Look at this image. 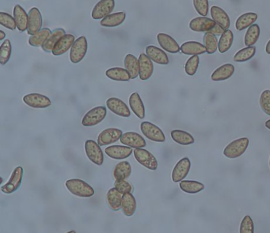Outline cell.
Here are the masks:
<instances>
[{
    "mask_svg": "<svg viewBox=\"0 0 270 233\" xmlns=\"http://www.w3.org/2000/svg\"><path fill=\"white\" fill-rule=\"evenodd\" d=\"M120 143L132 149H142L146 147V141L143 136L136 132H126L120 137Z\"/></svg>",
    "mask_w": 270,
    "mask_h": 233,
    "instance_id": "cell-13",
    "label": "cell"
},
{
    "mask_svg": "<svg viewBox=\"0 0 270 233\" xmlns=\"http://www.w3.org/2000/svg\"><path fill=\"white\" fill-rule=\"evenodd\" d=\"M224 31H225V30H224V29L221 27V26L216 24L214 28L212 29V30H211L210 32L209 33H211L212 34H214L215 36H219V35H220V36H221V35L224 33Z\"/></svg>",
    "mask_w": 270,
    "mask_h": 233,
    "instance_id": "cell-49",
    "label": "cell"
},
{
    "mask_svg": "<svg viewBox=\"0 0 270 233\" xmlns=\"http://www.w3.org/2000/svg\"></svg>",
    "mask_w": 270,
    "mask_h": 233,
    "instance_id": "cell-54",
    "label": "cell"
},
{
    "mask_svg": "<svg viewBox=\"0 0 270 233\" xmlns=\"http://www.w3.org/2000/svg\"><path fill=\"white\" fill-rule=\"evenodd\" d=\"M12 52V46L10 43V40L6 39L2 42L0 47V64L1 65H5L7 64L10 60Z\"/></svg>",
    "mask_w": 270,
    "mask_h": 233,
    "instance_id": "cell-42",
    "label": "cell"
},
{
    "mask_svg": "<svg viewBox=\"0 0 270 233\" xmlns=\"http://www.w3.org/2000/svg\"><path fill=\"white\" fill-rule=\"evenodd\" d=\"M105 153L109 158L114 160H124L129 158L133 153L132 148L126 146H110L105 149Z\"/></svg>",
    "mask_w": 270,
    "mask_h": 233,
    "instance_id": "cell-19",
    "label": "cell"
},
{
    "mask_svg": "<svg viewBox=\"0 0 270 233\" xmlns=\"http://www.w3.org/2000/svg\"><path fill=\"white\" fill-rule=\"evenodd\" d=\"M181 52L187 56H199L207 52L204 44L197 41L185 42L181 46Z\"/></svg>",
    "mask_w": 270,
    "mask_h": 233,
    "instance_id": "cell-25",
    "label": "cell"
},
{
    "mask_svg": "<svg viewBox=\"0 0 270 233\" xmlns=\"http://www.w3.org/2000/svg\"><path fill=\"white\" fill-rule=\"evenodd\" d=\"M179 187L182 192L187 194H197L202 192L204 189V185L203 183L195 180H182L179 183Z\"/></svg>",
    "mask_w": 270,
    "mask_h": 233,
    "instance_id": "cell-38",
    "label": "cell"
},
{
    "mask_svg": "<svg viewBox=\"0 0 270 233\" xmlns=\"http://www.w3.org/2000/svg\"><path fill=\"white\" fill-rule=\"evenodd\" d=\"M6 37V33L2 30H0V40H4Z\"/></svg>",
    "mask_w": 270,
    "mask_h": 233,
    "instance_id": "cell-51",
    "label": "cell"
},
{
    "mask_svg": "<svg viewBox=\"0 0 270 233\" xmlns=\"http://www.w3.org/2000/svg\"><path fill=\"white\" fill-rule=\"evenodd\" d=\"M196 12L201 16L206 17L209 10L208 0H193Z\"/></svg>",
    "mask_w": 270,
    "mask_h": 233,
    "instance_id": "cell-47",
    "label": "cell"
},
{
    "mask_svg": "<svg viewBox=\"0 0 270 233\" xmlns=\"http://www.w3.org/2000/svg\"><path fill=\"white\" fill-rule=\"evenodd\" d=\"M76 41V38L72 34H65L60 38L53 48L52 53L53 56H60L66 53Z\"/></svg>",
    "mask_w": 270,
    "mask_h": 233,
    "instance_id": "cell-20",
    "label": "cell"
},
{
    "mask_svg": "<svg viewBox=\"0 0 270 233\" xmlns=\"http://www.w3.org/2000/svg\"><path fill=\"white\" fill-rule=\"evenodd\" d=\"M106 106L110 111L120 117H130V109L123 100L119 98H110L106 100Z\"/></svg>",
    "mask_w": 270,
    "mask_h": 233,
    "instance_id": "cell-12",
    "label": "cell"
},
{
    "mask_svg": "<svg viewBox=\"0 0 270 233\" xmlns=\"http://www.w3.org/2000/svg\"><path fill=\"white\" fill-rule=\"evenodd\" d=\"M204 45L206 48V52L208 54H214L215 52L218 49V40L216 36L211 33H205L203 37Z\"/></svg>",
    "mask_w": 270,
    "mask_h": 233,
    "instance_id": "cell-41",
    "label": "cell"
},
{
    "mask_svg": "<svg viewBox=\"0 0 270 233\" xmlns=\"http://www.w3.org/2000/svg\"><path fill=\"white\" fill-rule=\"evenodd\" d=\"M139 76L142 81L149 79L154 72V65L146 54L142 53L139 57Z\"/></svg>",
    "mask_w": 270,
    "mask_h": 233,
    "instance_id": "cell-17",
    "label": "cell"
},
{
    "mask_svg": "<svg viewBox=\"0 0 270 233\" xmlns=\"http://www.w3.org/2000/svg\"><path fill=\"white\" fill-rule=\"evenodd\" d=\"M239 233H254V221L250 216H245L241 221Z\"/></svg>",
    "mask_w": 270,
    "mask_h": 233,
    "instance_id": "cell-46",
    "label": "cell"
},
{
    "mask_svg": "<svg viewBox=\"0 0 270 233\" xmlns=\"http://www.w3.org/2000/svg\"><path fill=\"white\" fill-rule=\"evenodd\" d=\"M122 196V194H120L115 188L109 190L106 195V200L109 207L112 209L113 211H118L121 209Z\"/></svg>",
    "mask_w": 270,
    "mask_h": 233,
    "instance_id": "cell-27",
    "label": "cell"
},
{
    "mask_svg": "<svg viewBox=\"0 0 270 233\" xmlns=\"http://www.w3.org/2000/svg\"><path fill=\"white\" fill-rule=\"evenodd\" d=\"M140 130L147 138L155 142H164L166 141L164 133L158 126L151 122L144 121L140 124Z\"/></svg>",
    "mask_w": 270,
    "mask_h": 233,
    "instance_id": "cell-5",
    "label": "cell"
},
{
    "mask_svg": "<svg viewBox=\"0 0 270 233\" xmlns=\"http://www.w3.org/2000/svg\"><path fill=\"white\" fill-rule=\"evenodd\" d=\"M258 19V14L254 12H247L238 17L235 22V28L238 31H242L249 28Z\"/></svg>",
    "mask_w": 270,
    "mask_h": 233,
    "instance_id": "cell-31",
    "label": "cell"
},
{
    "mask_svg": "<svg viewBox=\"0 0 270 233\" xmlns=\"http://www.w3.org/2000/svg\"><path fill=\"white\" fill-rule=\"evenodd\" d=\"M121 210L126 217H132L136 210V201L132 193L123 195Z\"/></svg>",
    "mask_w": 270,
    "mask_h": 233,
    "instance_id": "cell-29",
    "label": "cell"
},
{
    "mask_svg": "<svg viewBox=\"0 0 270 233\" xmlns=\"http://www.w3.org/2000/svg\"><path fill=\"white\" fill-rule=\"evenodd\" d=\"M265 126H266V128H267V129L270 130V120H267V121L266 122Z\"/></svg>",
    "mask_w": 270,
    "mask_h": 233,
    "instance_id": "cell-52",
    "label": "cell"
},
{
    "mask_svg": "<svg viewBox=\"0 0 270 233\" xmlns=\"http://www.w3.org/2000/svg\"><path fill=\"white\" fill-rule=\"evenodd\" d=\"M23 172L24 171L21 166L15 167L12 174L10 175L8 181L6 182V184L1 187V191L2 193L10 195V194L16 192L22 184Z\"/></svg>",
    "mask_w": 270,
    "mask_h": 233,
    "instance_id": "cell-8",
    "label": "cell"
},
{
    "mask_svg": "<svg viewBox=\"0 0 270 233\" xmlns=\"http://www.w3.org/2000/svg\"><path fill=\"white\" fill-rule=\"evenodd\" d=\"M114 7L115 0H100L93 8L91 16L95 20H102L109 14H112Z\"/></svg>",
    "mask_w": 270,
    "mask_h": 233,
    "instance_id": "cell-9",
    "label": "cell"
},
{
    "mask_svg": "<svg viewBox=\"0 0 270 233\" xmlns=\"http://www.w3.org/2000/svg\"><path fill=\"white\" fill-rule=\"evenodd\" d=\"M23 102L33 108H46L52 104V101L48 97L35 93L23 97Z\"/></svg>",
    "mask_w": 270,
    "mask_h": 233,
    "instance_id": "cell-11",
    "label": "cell"
},
{
    "mask_svg": "<svg viewBox=\"0 0 270 233\" xmlns=\"http://www.w3.org/2000/svg\"><path fill=\"white\" fill-rule=\"evenodd\" d=\"M51 30L48 28L41 29L39 32L36 34L30 36L29 38V44L33 47H42L44 42L48 40V38L50 36Z\"/></svg>",
    "mask_w": 270,
    "mask_h": 233,
    "instance_id": "cell-35",
    "label": "cell"
},
{
    "mask_svg": "<svg viewBox=\"0 0 270 233\" xmlns=\"http://www.w3.org/2000/svg\"><path fill=\"white\" fill-rule=\"evenodd\" d=\"M107 115V110L104 106H98L85 114L82 120V125L86 128L94 127L102 123Z\"/></svg>",
    "mask_w": 270,
    "mask_h": 233,
    "instance_id": "cell-3",
    "label": "cell"
},
{
    "mask_svg": "<svg viewBox=\"0 0 270 233\" xmlns=\"http://www.w3.org/2000/svg\"><path fill=\"white\" fill-rule=\"evenodd\" d=\"M126 14L124 12L113 13L101 20V26L108 28H114L120 26L125 20Z\"/></svg>",
    "mask_w": 270,
    "mask_h": 233,
    "instance_id": "cell-28",
    "label": "cell"
},
{
    "mask_svg": "<svg viewBox=\"0 0 270 233\" xmlns=\"http://www.w3.org/2000/svg\"><path fill=\"white\" fill-rule=\"evenodd\" d=\"M114 188H116L122 195L126 193H131L133 191L132 186L125 179L116 180L115 183H114Z\"/></svg>",
    "mask_w": 270,
    "mask_h": 233,
    "instance_id": "cell-48",
    "label": "cell"
},
{
    "mask_svg": "<svg viewBox=\"0 0 270 233\" xmlns=\"http://www.w3.org/2000/svg\"><path fill=\"white\" fill-rule=\"evenodd\" d=\"M157 40L161 48L169 53L176 54L181 51V47L178 42L168 34L158 33L157 35Z\"/></svg>",
    "mask_w": 270,
    "mask_h": 233,
    "instance_id": "cell-18",
    "label": "cell"
},
{
    "mask_svg": "<svg viewBox=\"0 0 270 233\" xmlns=\"http://www.w3.org/2000/svg\"><path fill=\"white\" fill-rule=\"evenodd\" d=\"M65 186L72 195L77 197L90 198L95 194L94 188L82 179H68L65 183Z\"/></svg>",
    "mask_w": 270,
    "mask_h": 233,
    "instance_id": "cell-1",
    "label": "cell"
},
{
    "mask_svg": "<svg viewBox=\"0 0 270 233\" xmlns=\"http://www.w3.org/2000/svg\"><path fill=\"white\" fill-rule=\"evenodd\" d=\"M191 167V162L188 158L181 159L174 166L173 169L172 180L174 183H180L188 175Z\"/></svg>",
    "mask_w": 270,
    "mask_h": 233,
    "instance_id": "cell-14",
    "label": "cell"
},
{
    "mask_svg": "<svg viewBox=\"0 0 270 233\" xmlns=\"http://www.w3.org/2000/svg\"><path fill=\"white\" fill-rule=\"evenodd\" d=\"M135 158L140 165L151 171H155L158 167V161L151 152L142 149H135L133 151Z\"/></svg>",
    "mask_w": 270,
    "mask_h": 233,
    "instance_id": "cell-6",
    "label": "cell"
},
{
    "mask_svg": "<svg viewBox=\"0 0 270 233\" xmlns=\"http://www.w3.org/2000/svg\"><path fill=\"white\" fill-rule=\"evenodd\" d=\"M146 55L152 60V62L159 65H167L169 64L168 56L164 51L156 46L149 45L146 48Z\"/></svg>",
    "mask_w": 270,
    "mask_h": 233,
    "instance_id": "cell-21",
    "label": "cell"
},
{
    "mask_svg": "<svg viewBox=\"0 0 270 233\" xmlns=\"http://www.w3.org/2000/svg\"><path fill=\"white\" fill-rule=\"evenodd\" d=\"M42 16L40 10L37 7L30 9L28 13V28L27 33L29 35L32 36L39 32L42 27Z\"/></svg>",
    "mask_w": 270,
    "mask_h": 233,
    "instance_id": "cell-15",
    "label": "cell"
},
{
    "mask_svg": "<svg viewBox=\"0 0 270 233\" xmlns=\"http://www.w3.org/2000/svg\"><path fill=\"white\" fill-rule=\"evenodd\" d=\"M65 34H66V32H65V30L64 29H55L52 31L49 37L48 38V40L44 42V44L41 47L43 51H44L45 52H52L56 43Z\"/></svg>",
    "mask_w": 270,
    "mask_h": 233,
    "instance_id": "cell-33",
    "label": "cell"
},
{
    "mask_svg": "<svg viewBox=\"0 0 270 233\" xmlns=\"http://www.w3.org/2000/svg\"><path fill=\"white\" fill-rule=\"evenodd\" d=\"M13 14L16 22L17 29L20 32H25L28 28V14L26 10L22 8L21 5L16 4L14 6Z\"/></svg>",
    "mask_w": 270,
    "mask_h": 233,
    "instance_id": "cell-23",
    "label": "cell"
},
{
    "mask_svg": "<svg viewBox=\"0 0 270 233\" xmlns=\"http://www.w3.org/2000/svg\"><path fill=\"white\" fill-rule=\"evenodd\" d=\"M170 135L174 142L182 146H190L195 142L194 137L182 130H173Z\"/></svg>",
    "mask_w": 270,
    "mask_h": 233,
    "instance_id": "cell-32",
    "label": "cell"
},
{
    "mask_svg": "<svg viewBox=\"0 0 270 233\" xmlns=\"http://www.w3.org/2000/svg\"><path fill=\"white\" fill-rule=\"evenodd\" d=\"M0 24L5 28L13 31L17 28L16 22L14 17L11 16L8 13H0Z\"/></svg>",
    "mask_w": 270,
    "mask_h": 233,
    "instance_id": "cell-44",
    "label": "cell"
},
{
    "mask_svg": "<svg viewBox=\"0 0 270 233\" xmlns=\"http://www.w3.org/2000/svg\"><path fill=\"white\" fill-rule=\"evenodd\" d=\"M216 25L215 21L208 17H197L190 22V28L194 32L208 33L210 32Z\"/></svg>",
    "mask_w": 270,
    "mask_h": 233,
    "instance_id": "cell-16",
    "label": "cell"
},
{
    "mask_svg": "<svg viewBox=\"0 0 270 233\" xmlns=\"http://www.w3.org/2000/svg\"><path fill=\"white\" fill-rule=\"evenodd\" d=\"M234 73V67L232 64H226L217 68L212 75L211 79L214 82H221L229 79Z\"/></svg>",
    "mask_w": 270,
    "mask_h": 233,
    "instance_id": "cell-24",
    "label": "cell"
},
{
    "mask_svg": "<svg viewBox=\"0 0 270 233\" xmlns=\"http://www.w3.org/2000/svg\"><path fill=\"white\" fill-rule=\"evenodd\" d=\"M124 67L130 74L131 79H136L139 76V60L132 54H128L124 60Z\"/></svg>",
    "mask_w": 270,
    "mask_h": 233,
    "instance_id": "cell-37",
    "label": "cell"
},
{
    "mask_svg": "<svg viewBox=\"0 0 270 233\" xmlns=\"http://www.w3.org/2000/svg\"><path fill=\"white\" fill-rule=\"evenodd\" d=\"M85 152L90 162L98 166H102L104 162V155L101 146L94 140H86L85 142Z\"/></svg>",
    "mask_w": 270,
    "mask_h": 233,
    "instance_id": "cell-7",
    "label": "cell"
},
{
    "mask_svg": "<svg viewBox=\"0 0 270 233\" xmlns=\"http://www.w3.org/2000/svg\"><path fill=\"white\" fill-rule=\"evenodd\" d=\"M122 135V131L118 128H107L98 134L97 142L100 146H108L117 142Z\"/></svg>",
    "mask_w": 270,
    "mask_h": 233,
    "instance_id": "cell-10",
    "label": "cell"
},
{
    "mask_svg": "<svg viewBox=\"0 0 270 233\" xmlns=\"http://www.w3.org/2000/svg\"><path fill=\"white\" fill-rule=\"evenodd\" d=\"M200 64V58L198 56H192L187 60L185 65V70L189 76H193L196 74Z\"/></svg>",
    "mask_w": 270,
    "mask_h": 233,
    "instance_id": "cell-43",
    "label": "cell"
},
{
    "mask_svg": "<svg viewBox=\"0 0 270 233\" xmlns=\"http://www.w3.org/2000/svg\"><path fill=\"white\" fill-rule=\"evenodd\" d=\"M88 49V44L85 36H82L76 39L70 51V61L72 64L80 63Z\"/></svg>",
    "mask_w": 270,
    "mask_h": 233,
    "instance_id": "cell-4",
    "label": "cell"
},
{
    "mask_svg": "<svg viewBox=\"0 0 270 233\" xmlns=\"http://www.w3.org/2000/svg\"><path fill=\"white\" fill-rule=\"evenodd\" d=\"M211 16L216 24L221 26L224 30H227L230 27V18L222 8L220 6H212L210 10Z\"/></svg>",
    "mask_w": 270,
    "mask_h": 233,
    "instance_id": "cell-22",
    "label": "cell"
},
{
    "mask_svg": "<svg viewBox=\"0 0 270 233\" xmlns=\"http://www.w3.org/2000/svg\"><path fill=\"white\" fill-rule=\"evenodd\" d=\"M260 36V27L258 24H254L249 27L244 36V44L246 47L254 46Z\"/></svg>",
    "mask_w": 270,
    "mask_h": 233,
    "instance_id": "cell-39",
    "label": "cell"
},
{
    "mask_svg": "<svg viewBox=\"0 0 270 233\" xmlns=\"http://www.w3.org/2000/svg\"><path fill=\"white\" fill-rule=\"evenodd\" d=\"M259 103H260L262 111L266 115L270 116V90H266L262 92L261 94Z\"/></svg>",
    "mask_w": 270,
    "mask_h": 233,
    "instance_id": "cell-45",
    "label": "cell"
},
{
    "mask_svg": "<svg viewBox=\"0 0 270 233\" xmlns=\"http://www.w3.org/2000/svg\"><path fill=\"white\" fill-rule=\"evenodd\" d=\"M107 78L116 82H128L131 79V76L125 68H110L106 71Z\"/></svg>",
    "mask_w": 270,
    "mask_h": 233,
    "instance_id": "cell-30",
    "label": "cell"
},
{
    "mask_svg": "<svg viewBox=\"0 0 270 233\" xmlns=\"http://www.w3.org/2000/svg\"><path fill=\"white\" fill-rule=\"evenodd\" d=\"M256 51V47H254V46H250V47L242 48V49L236 52V54L234 55L233 60H234V62L236 63L246 62V61L251 60L255 56Z\"/></svg>",
    "mask_w": 270,
    "mask_h": 233,
    "instance_id": "cell-40",
    "label": "cell"
},
{
    "mask_svg": "<svg viewBox=\"0 0 270 233\" xmlns=\"http://www.w3.org/2000/svg\"><path fill=\"white\" fill-rule=\"evenodd\" d=\"M129 106L132 109L133 113L136 115L139 119L143 120L145 117L146 112H145V107L143 103L142 99L140 98V94L138 93H133L131 94L129 98Z\"/></svg>",
    "mask_w": 270,
    "mask_h": 233,
    "instance_id": "cell-26",
    "label": "cell"
},
{
    "mask_svg": "<svg viewBox=\"0 0 270 233\" xmlns=\"http://www.w3.org/2000/svg\"><path fill=\"white\" fill-rule=\"evenodd\" d=\"M234 41V34L232 31L230 30H227L224 31V33L220 36L218 43L219 52L221 54L229 51Z\"/></svg>",
    "mask_w": 270,
    "mask_h": 233,
    "instance_id": "cell-34",
    "label": "cell"
},
{
    "mask_svg": "<svg viewBox=\"0 0 270 233\" xmlns=\"http://www.w3.org/2000/svg\"><path fill=\"white\" fill-rule=\"evenodd\" d=\"M132 174V167L129 162H120L114 169V177L116 180L127 179Z\"/></svg>",
    "mask_w": 270,
    "mask_h": 233,
    "instance_id": "cell-36",
    "label": "cell"
},
{
    "mask_svg": "<svg viewBox=\"0 0 270 233\" xmlns=\"http://www.w3.org/2000/svg\"><path fill=\"white\" fill-rule=\"evenodd\" d=\"M76 233V232L74 231V230H72V231L68 232V233Z\"/></svg>",
    "mask_w": 270,
    "mask_h": 233,
    "instance_id": "cell-53",
    "label": "cell"
},
{
    "mask_svg": "<svg viewBox=\"0 0 270 233\" xmlns=\"http://www.w3.org/2000/svg\"><path fill=\"white\" fill-rule=\"evenodd\" d=\"M266 52L267 54L270 55V40H269L268 43L266 44Z\"/></svg>",
    "mask_w": 270,
    "mask_h": 233,
    "instance_id": "cell-50",
    "label": "cell"
},
{
    "mask_svg": "<svg viewBox=\"0 0 270 233\" xmlns=\"http://www.w3.org/2000/svg\"><path fill=\"white\" fill-rule=\"evenodd\" d=\"M249 139L247 137H241L230 142L224 150V155L229 159L239 158L247 150L249 146Z\"/></svg>",
    "mask_w": 270,
    "mask_h": 233,
    "instance_id": "cell-2",
    "label": "cell"
}]
</instances>
